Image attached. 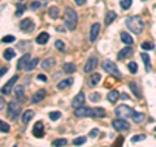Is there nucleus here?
I'll return each mask as SVG.
<instances>
[{"mask_svg": "<svg viewBox=\"0 0 156 147\" xmlns=\"http://www.w3.org/2000/svg\"><path fill=\"white\" fill-rule=\"evenodd\" d=\"M125 25H126V27L134 34H141L142 31H143V27H144V22L139 16L127 17L125 20Z\"/></svg>", "mask_w": 156, "mask_h": 147, "instance_id": "nucleus-1", "label": "nucleus"}, {"mask_svg": "<svg viewBox=\"0 0 156 147\" xmlns=\"http://www.w3.org/2000/svg\"><path fill=\"white\" fill-rule=\"evenodd\" d=\"M78 24V14L73 8L66 7L65 13H64V25L69 29V30H74Z\"/></svg>", "mask_w": 156, "mask_h": 147, "instance_id": "nucleus-2", "label": "nucleus"}, {"mask_svg": "<svg viewBox=\"0 0 156 147\" xmlns=\"http://www.w3.org/2000/svg\"><path fill=\"white\" fill-rule=\"evenodd\" d=\"M21 108H22V106H21L20 102H17V100L9 102L8 106H7V114H8V117L10 120H16L21 113Z\"/></svg>", "mask_w": 156, "mask_h": 147, "instance_id": "nucleus-3", "label": "nucleus"}, {"mask_svg": "<svg viewBox=\"0 0 156 147\" xmlns=\"http://www.w3.org/2000/svg\"><path fill=\"white\" fill-rule=\"evenodd\" d=\"M102 68L107 72V73L111 74V76L117 78V80H120V78H121V72L118 70L117 65L113 61H111V60H104L103 64H102Z\"/></svg>", "mask_w": 156, "mask_h": 147, "instance_id": "nucleus-4", "label": "nucleus"}, {"mask_svg": "<svg viewBox=\"0 0 156 147\" xmlns=\"http://www.w3.org/2000/svg\"><path fill=\"white\" fill-rule=\"evenodd\" d=\"M115 113H116V116H118V119L124 120V119H129V117H132L133 113H134V109L130 108L129 106L121 104L115 109Z\"/></svg>", "mask_w": 156, "mask_h": 147, "instance_id": "nucleus-5", "label": "nucleus"}, {"mask_svg": "<svg viewBox=\"0 0 156 147\" xmlns=\"http://www.w3.org/2000/svg\"><path fill=\"white\" fill-rule=\"evenodd\" d=\"M112 126L115 128V130L117 131H125V130H129L130 129V125L127 121L122 120V119H116L112 121Z\"/></svg>", "mask_w": 156, "mask_h": 147, "instance_id": "nucleus-6", "label": "nucleus"}, {"mask_svg": "<svg viewBox=\"0 0 156 147\" xmlns=\"http://www.w3.org/2000/svg\"><path fill=\"white\" fill-rule=\"evenodd\" d=\"M74 116L76 117H93V109L82 106L74 111Z\"/></svg>", "mask_w": 156, "mask_h": 147, "instance_id": "nucleus-7", "label": "nucleus"}, {"mask_svg": "<svg viewBox=\"0 0 156 147\" xmlns=\"http://www.w3.org/2000/svg\"><path fill=\"white\" fill-rule=\"evenodd\" d=\"M17 80H18V76H13L10 80L7 82V83L3 86V89H1V94H4V95H10V92H12V89H13V86H15V83L17 82Z\"/></svg>", "mask_w": 156, "mask_h": 147, "instance_id": "nucleus-8", "label": "nucleus"}, {"mask_svg": "<svg viewBox=\"0 0 156 147\" xmlns=\"http://www.w3.org/2000/svg\"><path fill=\"white\" fill-rule=\"evenodd\" d=\"M34 22L31 18H25L20 22V29L22 31H25V33H31V31L34 30Z\"/></svg>", "mask_w": 156, "mask_h": 147, "instance_id": "nucleus-9", "label": "nucleus"}, {"mask_svg": "<svg viewBox=\"0 0 156 147\" xmlns=\"http://www.w3.org/2000/svg\"><path fill=\"white\" fill-rule=\"evenodd\" d=\"M96 66H98V57L96 56H91L90 59L87 60L86 65H85V68H83V72L85 73H91Z\"/></svg>", "mask_w": 156, "mask_h": 147, "instance_id": "nucleus-10", "label": "nucleus"}, {"mask_svg": "<svg viewBox=\"0 0 156 147\" xmlns=\"http://www.w3.org/2000/svg\"><path fill=\"white\" fill-rule=\"evenodd\" d=\"M85 100H86V96H85L83 92H79L78 95H76L73 98L72 100V107L73 108H79V107H82L83 106V103H85Z\"/></svg>", "mask_w": 156, "mask_h": 147, "instance_id": "nucleus-11", "label": "nucleus"}, {"mask_svg": "<svg viewBox=\"0 0 156 147\" xmlns=\"http://www.w3.org/2000/svg\"><path fill=\"white\" fill-rule=\"evenodd\" d=\"M33 134H34V137H37V138L44 137V126H43V123H42V121H38V123L34 125Z\"/></svg>", "mask_w": 156, "mask_h": 147, "instance_id": "nucleus-12", "label": "nucleus"}, {"mask_svg": "<svg viewBox=\"0 0 156 147\" xmlns=\"http://www.w3.org/2000/svg\"><path fill=\"white\" fill-rule=\"evenodd\" d=\"M46 95H47V91H46L44 89H40V90H38L33 95V98H31V103H33V104H37V103L42 102V100L46 98Z\"/></svg>", "mask_w": 156, "mask_h": 147, "instance_id": "nucleus-13", "label": "nucleus"}, {"mask_svg": "<svg viewBox=\"0 0 156 147\" xmlns=\"http://www.w3.org/2000/svg\"><path fill=\"white\" fill-rule=\"evenodd\" d=\"M29 61H30V53H25L18 61H17V70H22L24 68H26Z\"/></svg>", "mask_w": 156, "mask_h": 147, "instance_id": "nucleus-14", "label": "nucleus"}, {"mask_svg": "<svg viewBox=\"0 0 156 147\" xmlns=\"http://www.w3.org/2000/svg\"><path fill=\"white\" fill-rule=\"evenodd\" d=\"M100 81H102V74L93 73L90 77H88V86H90V87H96Z\"/></svg>", "mask_w": 156, "mask_h": 147, "instance_id": "nucleus-15", "label": "nucleus"}, {"mask_svg": "<svg viewBox=\"0 0 156 147\" xmlns=\"http://www.w3.org/2000/svg\"><path fill=\"white\" fill-rule=\"evenodd\" d=\"M99 33H100V25L96 22V24H94L93 26H91V30H90V42H95V41H96Z\"/></svg>", "mask_w": 156, "mask_h": 147, "instance_id": "nucleus-16", "label": "nucleus"}, {"mask_svg": "<svg viewBox=\"0 0 156 147\" xmlns=\"http://www.w3.org/2000/svg\"><path fill=\"white\" fill-rule=\"evenodd\" d=\"M15 95H16V99L18 100L20 103L25 100V89L22 85H18L15 87Z\"/></svg>", "mask_w": 156, "mask_h": 147, "instance_id": "nucleus-17", "label": "nucleus"}, {"mask_svg": "<svg viewBox=\"0 0 156 147\" xmlns=\"http://www.w3.org/2000/svg\"><path fill=\"white\" fill-rule=\"evenodd\" d=\"M132 53H133V48L132 47H125V48L120 49L118 55H117V59H118V60H124V59H126L127 56L132 55Z\"/></svg>", "mask_w": 156, "mask_h": 147, "instance_id": "nucleus-18", "label": "nucleus"}, {"mask_svg": "<svg viewBox=\"0 0 156 147\" xmlns=\"http://www.w3.org/2000/svg\"><path fill=\"white\" fill-rule=\"evenodd\" d=\"M34 117V111H31V109H27V111H25V112L22 113V116H21V120H22V123L26 125V124H29L31 119Z\"/></svg>", "mask_w": 156, "mask_h": 147, "instance_id": "nucleus-19", "label": "nucleus"}, {"mask_svg": "<svg viewBox=\"0 0 156 147\" xmlns=\"http://www.w3.org/2000/svg\"><path fill=\"white\" fill-rule=\"evenodd\" d=\"M55 59L54 57H48V59H46V60H43V63H42V69H44V70H48V69H51L52 66L55 65Z\"/></svg>", "mask_w": 156, "mask_h": 147, "instance_id": "nucleus-20", "label": "nucleus"}, {"mask_svg": "<svg viewBox=\"0 0 156 147\" xmlns=\"http://www.w3.org/2000/svg\"><path fill=\"white\" fill-rule=\"evenodd\" d=\"M74 82V80L72 77H69V78H65V80H63V81H60L59 83H57V89L59 90H64V89H66L68 86H70Z\"/></svg>", "mask_w": 156, "mask_h": 147, "instance_id": "nucleus-21", "label": "nucleus"}, {"mask_svg": "<svg viewBox=\"0 0 156 147\" xmlns=\"http://www.w3.org/2000/svg\"><path fill=\"white\" fill-rule=\"evenodd\" d=\"M141 57H142V60H143V63H144V69H146V72L148 73V72L151 70V60H150V56L147 55V53H141Z\"/></svg>", "mask_w": 156, "mask_h": 147, "instance_id": "nucleus-22", "label": "nucleus"}, {"mask_svg": "<svg viewBox=\"0 0 156 147\" xmlns=\"http://www.w3.org/2000/svg\"><path fill=\"white\" fill-rule=\"evenodd\" d=\"M121 41H122V43H125V44H127V46H130V44H133L134 43L133 37L129 33H125V31H122L121 33Z\"/></svg>", "mask_w": 156, "mask_h": 147, "instance_id": "nucleus-23", "label": "nucleus"}, {"mask_svg": "<svg viewBox=\"0 0 156 147\" xmlns=\"http://www.w3.org/2000/svg\"><path fill=\"white\" fill-rule=\"evenodd\" d=\"M116 17H117V14L113 12V10H109V12H107V14H105V18H104V22H105V25H111L113 21L116 20Z\"/></svg>", "mask_w": 156, "mask_h": 147, "instance_id": "nucleus-24", "label": "nucleus"}, {"mask_svg": "<svg viewBox=\"0 0 156 147\" xmlns=\"http://www.w3.org/2000/svg\"><path fill=\"white\" fill-rule=\"evenodd\" d=\"M129 87H130V91L133 92V95L135 96V98L139 99L141 98V91H139V87H138V85L135 83V82H130L129 83Z\"/></svg>", "mask_w": 156, "mask_h": 147, "instance_id": "nucleus-25", "label": "nucleus"}, {"mask_svg": "<svg viewBox=\"0 0 156 147\" xmlns=\"http://www.w3.org/2000/svg\"><path fill=\"white\" fill-rule=\"evenodd\" d=\"M48 39H49V35L48 33H46V31H43V33H40L37 37V43L38 44H46V43L48 42Z\"/></svg>", "mask_w": 156, "mask_h": 147, "instance_id": "nucleus-26", "label": "nucleus"}, {"mask_svg": "<svg viewBox=\"0 0 156 147\" xmlns=\"http://www.w3.org/2000/svg\"><path fill=\"white\" fill-rule=\"evenodd\" d=\"M118 98H120V94H118V91H116V90L109 91L107 95V99L109 103H116L117 100H118Z\"/></svg>", "mask_w": 156, "mask_h": 147, "instance_id": "nucleus-27", "label": "nucleus"}, {"mask_svg": "<svg viewBox=\"0 0 156 147\" xmlns=\"http://www.w3.org/2000/svg\"><path fill=\"white\" fill-rule=\"evenodd\" d=\"M63 69H64V72H65L66 74H72V73L76 72L77 66H76V64H73V63H66V64H64Z\"/></svg>", "mask_w": 156, "mask_h": 147, "instance_id": "nucleus-28", "label": "nucleus"}, {"mask_svg": "<svg viewBox=\"0 0 156 147\" xmlns=\"http://www.w3.org/2000/svg\"><path fill=\"white\" fill-rule=\"evenodd\" d=\"M132 119H133L134 123L141 124V123H143V121H144V114H143V113H141V112H135V111H134Z\"/></svg>", "mask_w": 156, "mask_h": 147, "instance_id": "nucleus-29", "label": "nucleus"}, {"mask_svg": "<svg viewBox=\"0 0 156 147\" xmlns=\"http://www.w3.org/2000/svg\"><path fill=\"white\" fill-rule=\"evenodd\" d=\"M93 117H105V109L100 107L93 108Z\"/></svg>", "mask_w": 156, "mask_h": 147, "instance_id": "nucleus-30", "label": "nucleus"}, {"mask_svg": "<svg viewBox=\"0 0 156 147\" xmlns=\"http://www.w3.org/2000/svg\"><path fill=\"white\" fill-rule=\"evenodd\" d=\"M3 56H4L5 60H12L13 57L16 56V52H15V49H12V48H7L5 51L3 52Z\"/></svg>", "mask_w": 156, "mask_h": 147, "instance_id": "nucleus-31", "label": "nucleus"}, {"mask_svg": "<svg viewBox=\"0 0 156 147\" xmlns=\"http://www.w3.org/2000/svg\"><path fill=\"white\" fill-rule=\"evenodd\" d=\"M66 145H68V141H66L65 138H59L52 142V147H64Z\"/></svg>", "mask_w": 156, "mask_h": 147, "instance_id": "nucleus-32", "label": "nucleus"}, {"mask_svg": "<svg viewBox=\"0 0 156 147\" xmlns=\"http://www.w3.org/2000/svg\"><path fill=\"white\" fill-rule=\"evenodd\" d=\"M38 64H39V59H38V57H34L33 60H30V61H29V64H27V65H26V68H25V69L30 72V70L35 69V66H37Z\"/></svg>", "mask_w": 156, "mask_h": 147, "instance_id": "nucleus-33", "label": "nucleus"}, {"mask_svg": "<svg viewBox=\"0 0 156 147\" xmlns=\"http://www.w3.org/2000/svg\"><path fill=\"white\" fill-rule=\"evenodd\" d=\"M48 14H49V17H52V18H57L59 17V8L57 7H49V9H48Z\"/></svg>", "mask_w": 156, "mask_h": 147, "instance_id": "nucleus-34", "label": "nucleus"}, {"mask_svg": "<svg viewBox=\"0 0 156 147\" xmlns=\"http://www.w3.org/2000/svg\"><path fill=\"white\" fill-rule=\"evenodd\" d=\"M0 131H3V133H9L10 131V126L3 120H0Z\"/></svg>", "mask_w": 156, "mask_h": 147, "instance_id": "nucleus-35", "label": "nucleus"}, {"mask_svg": "<svg viewBox=\"0 0 156 147\" xmlns=\"http://www.w3.org/2000/svg\"><path fill=\"white\" fill-rule=\"evenodd\" d=\"M24 12H26V5H24V4H18V5H17L16 16H17V17L22 16V14H24Z\"/></svg>", "mask_w": 156, "mask_h": 147, "instance_id": "nucleus-36", "label": "nucleus"}, {"mask_svg": "<svg viewBox=\"0 0 156 147\" xmlns=\"http://www.w3.org/2000/svg\"><path fill=\"white\" fill-rule=\"evenodd\" d=\"M48 116L52 121H56V120H59L60 117H61V112H59V111H54V112H49Z\"/></svg>", "mask_w": 156, "mask_h": 147, "instance_id": "nucleus-37", "label": "nucleus"}, {"mask_svg": "<svg viewBox=\"0 0 156 147\" xmlns=\"http://www.w3.org/2000/svg\"><path fill=\"white\" fill-rule=\"evenodd\" d=\"M141 47H142V49H154L155 44L152 42H143L141 44Z\"/></svg>", "mask_w": 156, "mask_h": 147, "instance_id": "nucleus-38", "label": "nucleus"}, {"mask_svg": "<svg viewBox=\"0 0 156 147\" xmlns=\"http://www.w3.org/2000/svg\"><path fill=\"white\" fill-rule=\"evenodd\" d=\"M127 68H129L130 73H133V74H135V73H137V70H138V65H137V63H135V61L129 63V65H127Z\"/></svg>", "mask_w": 156, "mask_h": 147, "instance_id": "nucleus-39", "label": "nucleus"}, {"mask_svg": "<svg viewBox=\"0 0 156 147\" xmlns=\"http://www.w3.org/2000/svg\"><path fill=\"white\" fill-rule=\"evenodd\" d=\"M132 4H133V0H122V1H120V5H121L122 9L130 8V5Z\"/></svg>", "mask_w": 156, "mask_h": 147, "instance_id": "nucleus-40", "label": "nucleus"}, {"mask_svg": "<svg viewBox=\"0 0 156 147\" xmlns=\"http://www.w3.org/2000/svg\"><path fill=\"white\" fill-rule=\"evenodd\" d=\"M85 142H86V137H78L73 141V145L74 146H81V145H83Z\"/></svg>", "mask_w": 156, "mask_h": 147, "instance_id": "nucleus-41", "label": "nucleus"}, {"mask_svg": "<svg viewBox=\"0 0 156 147\" xmlns=\"http://www.w3.org/2000/svg\"><path fill=\"white\" fill-rule=\"evenodd\" d=\"M122 145H124V137H117L116 138V141H115V143L112 145V147H122Z\"/></svg>", "mask_w": 156, "mask_h": 147, "instance_id": "nucleus-42", "label": "nucleus"}, {"mask_svg": "<svg viewBox=\"0 0 156 147\" xmlns=\"http://www.w3.org/2000/svg\"><path fill=\"white\" fill-rule=\"evenodd\" d=\"M55 47L59 49V51H64L65 49V43H64L63 41H56L55 42Z\"/></svg>", "mask_w": 156, "mask_h": 147, "instance_id": "nucleus-43", "label": "nucleus"}, {"mask_svg": "<svg viewBox=\"0 0 156 147\" xmlns=\"http://www.w3.org/2000/svg\"><path fill=\"white\" fill-rule=\"evenodd\" d=\"M144 139H146V135L144 134H137L132 138V141L133 142H139V141H144Z\"/></svg>", "mask_w": 156, "mask_h": 147, "instance_id": "nucleus-44", "label": "nucleus"}, {"mask_svg": "<svg viewBox=\"0 0 156 147\" xmlns=\"http://www.w3.org/2000/svg\"><path fill=\"white\" fill-rule=\"evenodd\" d=\"M1 41H3V43H12V42L16 41V38L13 37V35H5V37L1 39Z\"/></svg>", "mask_w": 156, "mask_h": 147, "instance_id": "nucleus-45", "label": "nucleus"}, {"mask_svg": "<svg viewBox=\"0 0 156 147\" xmlns=\"http://www.w3.org/2000/svg\"><path fill=\"white\" fill-rule=\"evenodd\" d=\"M100 99H102V96H100V94H98V92H94V94L90 95V100H91V102H99Z\"/></svg>", "mask_w": 156, "mask_h": 147, "instance_id": "nucleus-46", "label": "nucleus"}, {"mask_svg": "<svg viewBox=\"0 0 156 147\" xmlns=\"http://www.w3.org/2000/svg\"><path fill=\"white\" fill-rule=\"evenodd\" d=\"M98 134H99V129H96V128H95V129H93V130L90 131V134H88V137H93V138H95Z\"/></svg>", "mask_w": 156, "mask_h": 147, "instance_id": "nucleus-47", "label": "nucleus"}, {"mask_svg": "<svg viewBox=\"0 0 156 147\" xmlns=\"http://www.w3.org/2000/svg\"><path fill=\"white\" fill-rule=\"evenodd\" d=\"M86 1L87 0H74V3L78 5V7H82V5H85L86 4Z\"/></svg>", "mask_w": 156, "mask_h": 147, "instance_id": "nucleus-48", "label": "nucleus"}, {"mask_svg": "<svg viewBox=\"0 0 156 147\" xmlns=\"http://www.w3.org/2000/svg\"><path fill=\"white\" fill-rule=\"evenodd\" d=\"M4 107H5V99L3 96H0V111L4 109Z\"/></svg>", "mask_w": 156, "mask_h": 147, "instance_id": "nucleus-49", "label": "nucleus"}, {"mask_svg": "<svg viewBox=\"0 0 156 147\" xmlns=\"http://www.w3.org/2000/svg\"><path fill=\"white\" fill-rule=\"evenodd\" d=\"M7 72H8V66H3V68H0V77L4 76Z\"/></svg>", "mask_w": 156, "mask_h": 147, "instance_id": "nucleus-50", "label": "nucleus"}, {"mask_svg": "<svg viewBox=\"0 0 156 147\" xmlns=\"http://www.w3.org/2000/svg\"><path fill=\"white\" fill-rule=\"evenodd\" d=\"M39 7H40V3H39V1H34L33 4H31V9L35 10V9H38Z\"/></svg>", "mask_w": 156, "mask_h": 147, "instance_id": "nucleus-51", "label": "nucleus"}, {"mask_svg": "<svg viewBox=\"0 0 156 147\" xmlns=\"http://www.w3.org/2000/svg\"><path fill=\"white\" fill-rule=\"evenodd\" d=\"M37 78H38L39 81H43V82H47V77H46L44 74H38V77H37Z\"/></svg>", "mask_w": 156, "mask_h": 147, "instance_id": "nucleus-52", "label": "nucleus"}, {"mask_svg": "<svg viewBox=\"0 0 156 147\" xmlns=\"http://www.w3.org/2000/svg\"><path fill=\"white\" fill-rule=\"evenodd\" d=\"M120 96H121L122 99H129V96H127V94H121Z\"/></svg>", "mask_w": 156, "mask_h": 147, "instance_id": "nucleus-53", "label": "nucleus"}, {"mask_svg": "<svg viewBox=\"0 0 156 147\" xmlns=\"http://www.w3.org/2000/svg\"><path fill=\"white\" fill-rule=\"evenodd\" d=\"M17 1H24V0H17Z\"/></svg>", "mask_w": 156, "mask_h": 147, "instance_id": "nucleus-54", "label": "nucleus"}, {"mask_svg": "<svg viewBox=\"0 0 156 147\" xmlns=\"http://www.w3.org/2000/svg\"><path fill=\"white\" fill-rule=\"evenodd\" d=\"M13 147H17V146H16V145H15V146H13Z\"/></svg>", "mask_w": 156, "mask_h": 147, "instance_id": "nucleus-55", "label": "nucleus"}, {"mask_svg": "<svg viewBox=\"0 0 156 147\" xmlns=\"http://www.w3.org/2000/svg\"><path fill=\"white\" fill-rule=\"evenodd\" d=\"M155 130H156V126H155Z\"/></svg>", "mask_w": 156, "mask_h": 147, "instance_id": "nucleus-56", "label": "nucleus"}]
</instances>
